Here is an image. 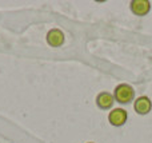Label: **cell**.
<instances>
[{
	"mask_svg": "<svg viewBox=\"0 0 152 143\" xmlns=\"http://www.w3.org/2000/svg\"><path fill=\"white\" fill-rule=\"evenodd\" d=\"M113 98H115V102L120 104H128L129 102L135 99L134 87L131 84H127V83H120L113 90Z\"/></svg>",
	"mask_w": 152,
	"mask_h": 143,
	"instance_id": "obj_1",
	"label": "cell"
},
{
	"mask_svg": "<svg viewBox=\"0 0 152 143\" xmlns=\"http://www.w3.org/2000/svg\"><path fill=\"white\" fill-rule=\"evenodd\" d=\"M127 118H128V114L124 109H113L108 114V122L113 127H121V126L126 125Z\"/></svg>",
	"mask_w": 152,
	"mask_h": 143,
	"instance_id": "obj_2",
	"label": "cell"
},
{
	"mask_svg": "<svg viewBox=\"0 0 152 143\" xmlns=\"http://www.w3.org/2000/svg\"><path fill=\"white\" fill-rule=\"evenodd\" d=\"M134 109L136 111V114L139 115H147L150 114V111L152 110V102L148 96H139L135 99L134 103Z\"/></svg>",
	"mask_w": 152,
	"mask_h": 143,
	"instance_id": "obj_3",
	"label": "cell"
},
{
	"mask_svg": "<svg viewBox=\"0 0 152 143\" xmlns=\"http://www.w3.org/2000/svg\"><path fill=\"white\" fill-rule=\"evenodd\" d=\"M132 13L136 16H145L151 10V3L148 0H132L129 4Z\"/></svg>",
	"mask_w": 152,
	"mask_h": 143,
	"instance_id": "obj_4",
	"label": "cell"
},
{
	"mask_svg": "<svg viewBox=\"0 0 152 143\" xmlns=\"http://www.w3.org/2000/svg\"><path fill=\"white\" fill-rule=\"evenodd\" d=\"M113 102H115L113 95L111 92H107V91H102V92H99L97 96H96V104L100 110L112 109Z\"/></svg>",
	"mask_w": 152,
	"mask_h": 143,
	"instance_id": "obj_5",
	"label": "cell"
},
{
	"mask_svg": "<svg viewBox=\"0 0 152 143\" xmlns=\"http://www.w3.org/2000/svg\"><path fill=\"white\" fill-rule=\"evenodd\" d=\"M47 43L51 47H60L64 43V34L63 31H60L59 28H52L50 29V32L47 34Z\"/></svg>",
	"mask_w": 152,
	"mask_h": 143,
	"instance_id": "obj_6",
	"label": "cell"
},
{
	"mask_svg": "<svg viewBox=\"0 0 152 143\" xmlns=\"http://www.w3.org/2000/svg\"><path fill=\"white\" fill-rule=\"evenodd\" d=\"M87 143H94V142H87Z\"/></svg>",
	"mask_w": 152,
	"mask_h": 143,
	"instance_id": "obj_7",
	"label": "cell"
}]
</instances>
